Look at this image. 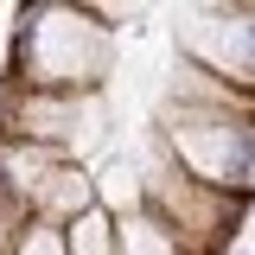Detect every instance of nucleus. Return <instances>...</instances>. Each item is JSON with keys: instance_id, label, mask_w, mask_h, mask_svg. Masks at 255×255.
<instances>
[{"instance_id": "f257e3e1", "label": "nucleus", "mask_w": 255, "mask_h": 255, "mask_svg": "<svg viewBox=\"0 0 255 255\" xmlns=\"http://www.w3.org/2000/svg\"><path fill=\"white\" fill-rule=\"evenodd\" d=\"M115 77V32L96 26L83 0H26L0 51V83L45 96H102Z\"/></svg>"}, {"instance_id": "f03ea898", "label": "nucleus", "mask_w": 255, "mask_h": 255, "mask_svg": "<svg viewBox=\"0 0 255 255\" xmlns=\"http://www.w3.org/2000/svg\"><path fill=\"white\" fill-rule=\"evenodd\" d=\"M153 128L166 147L179 153L198 185L211 191H255V122L217 115V109H191V102H159Z\"/></svg>"}, {"instance_id": "7ed1b4c3", "label": "nucleus", "mask_w": 255, "mask_h": 255, "mask_svg": "<svg viewBox=\"0 0 255 255\" xmlns=\"http://www.w3.org/2000/svg\"><path fill=\"white\" fill-rule=\"evenodd\" d=\"M172 51L236 90H255V0H204L172 26Z\"/></svg>"}, {"instance_id": "20e7f679", "label": "nucleus", "mask_w": 255, "mask_h": 255, "mask_svg": "<svg viewBox=\"0 0 255 255\" xmlns=\"http://www.w3.org/2000/svg\"><path fill=\"white\" fill-rule=\"evenodd\" d=\"M90 134H102V96H45L0 83V140H32L83 159Z\"/></svg>"}, {"instance_id": "39448f33", "label": "nucleus", "mask_w": 255, "mask_h": 255, "mask_svg": "<svg viewBox=\"0 0 255 255\" xmlns=\"http://www.w3.org/2000/svg\"><path fill=\"white\" fill-rule=\"evenodd\" d=\"M90 211H96V166H90V159H64L58 172L32 191V217H38V223L70 230V223L90 217Z\"/></svg>"}, {"instance_id": "423d86ee", "label": "nucleus", "mask_w": 255, "mask_h": 255, "mask_svg": "<svg viewBox=\"0 0 255 255\" xmlns=\"http://www.w3.org/2000/svg\"><path fill=\"white\" fill-rule=\"evenodd\" d=\"M166 102H191V109H217V115L255 122V90H236V83H223V77H211V70H198V64H185V58H172Z\"/></svg>"}, {"instance_id": "0eeeda50", "label": "nucleus", "mask_w": 255, "mask_h": 255, "mask_svg": "<svg viewBox=\"0 0 255 255\" xmlns=\"http://www.w3.org/2000/svg\"><path fill=\"white\" fill-rule=\"evenodd\" d=\"M96 211H109L115 223L147 211V185H140V166L134 159H102L96 166Z\"/></svg>"}, {"instance_id": "6e6552de", "label": "nucleus", "mask_w": 255, "mask_h": 255, "mask_svg": "<svg viewBox=\"0 0 255 255\" xmlns=\"http://www.w3.org/2000/svg\"><path fill=\"white\" fill-rule=\"evenodd\" d=\"M64 243H70V255H122V223L109 211H90L64 230Z\"/></svg>"}, {"instance_id": "1a4fd4ad", "label": "nucleus", "mask_w": 255, "mask_h": 255, "mask_svg": "<svg viewBox=\"0 0 255 255\" xmlns=\"http://www.w3.org/2000/svg\"><path fill=\"white\" fill-rule=\"evenodd\" d=\"M13 255H70V243H64L58 223H38V217H32V230L19 236V249H13Z\"/></svg>"}, {"instance_id": "9d476101", "label": "nucleus", "mask_w": 255, "mask_h": 255, "mask_svg": "<svg viewBox=\"0 0 255 255\" xmlns=\"http://www.w3.org/2000/svg\"><path fill=\"white\" fill-rule=\"evenodd\" d=\"M83 6H90V13H96V26H102V32H134V19H140V6H122V0H83Z\"/></svg>"}, {"instance_id": "9b49d317", "label": "nucleus", "mask_w": 255, "mask_h": 255, "mask_svg": "<svg viewBox=\"0 0 255 255\" xmlns=\"http://www.w3.org/2000/svg\"><path fill=\"white\" fill-rule=\"evenodd\" d=\"M230 255H255V249H230Z\"/></svg>"}]
</instances>
